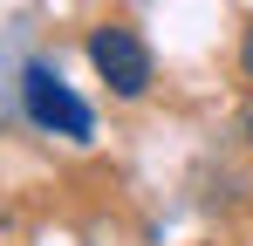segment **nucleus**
Listing matches in <instances>:
<instances>
[{"instance_id": "f257e3e1", "label": "nucleus", "mask_w": 253, "mask_h": 246, "mask_svg": "<svg viewBox=\"0 0 253 246\" xmlns=\"http://www.w3.org/2000/svg\"><path fill=\"white\" fill-rule=\"evenodd\" d=\"M21 110H28V123L48 130V137H69V144H89V137H96L89 103L62 82V69H48V62H28V69H21Z\"/></svg>"}, {"instance_id": "f03ea898", "label": "nucleus", "mask_w": 253, "mask_h": 246, "mask_svg": "<svg viewBox=\"0 0 253 246\" xmlns=\"http://www.w3.org/2000/svg\"><path fill=\"white\" fill-rule=\"evenodd\" d=\"M89 62H96V76L110 82V96H124V103H137V96L151 89V48H144V35L124 28V21H110V28L89 35Z\"/></svg>"}, {"instance_id": "7ed1b4c3", "label": "nucleus", "mask_w": 253, "mask_h": 246, "mask_svg": "<svg viewBox=\"0 0 253 246\" xmlns=\"http://www.w3.org/2000/svg\"><path fill=\"white\" fill-rule=\"evenodd\" d=\"M240 76L253 82V28H247V41H240Z\"/></svg>"}, {"instance_id": "20e7f679", "label": "nucleus", "mask_w": 253, "mask_h": 246, "mask_svg": "<svg viewBox=\"0 0 253 246\" xmlns=\"http://www.w3.org/2000/svg\"><path fill=\"white\" fill-rule=\"evenodd\" d=\"M247 144H253V117H247Z\"/></svg>"}]
</instances>
